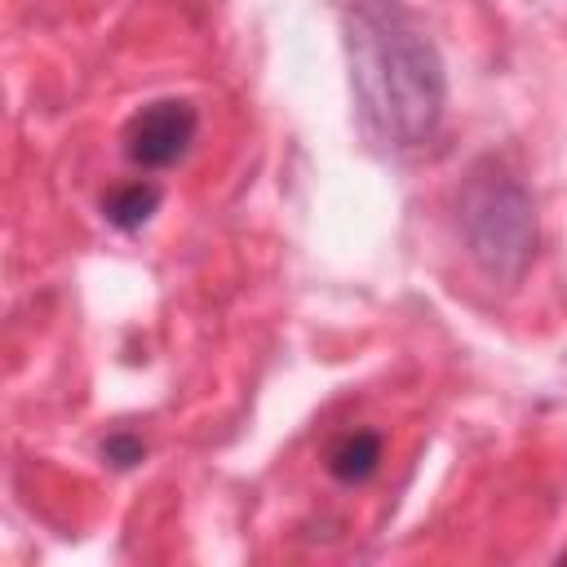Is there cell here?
<instances>
[{"label":"cell","instance_id":"5b68a950","mask_svg":"<svg viewBox=\"0 0 567 567\" xmlns=\"http://www.w3.org/2000/svg\"><path fill=\"white\" fill-rule=\"evenodd\" d=\"M159 208V186L155 182H120L102 195V217L115 226V230H137L155 217Z\"/></svg>","mask_w":567,"mask_h":567},{"label":"cell","instance_id":"7a4b0ae2","mask_svg":"<svg viewBox=\"0 0 567 567\" xmlns=\"http://www.w3.org/2000/svg\"><path fill=\"white\" fill-rule=\"evenodd\" d=\"M461 226L470 239V252L478 257V266L496 279H514L536 244V221H532V204L523 195V186L514 177H505L501 168L483 164L474 168V177L465 182L461 195Z\"/></svg>","mask_w":567,"mask_h":567},{"label":"cell","instance_id":"8992f818","mask_svg":"<svg viewBox=\"0 0 567 567\" xmlns=\"http://www.w3.org/2000/svg\"><path fill=\"white\" fill-rule=\"evenodd\" d=\"M102 456H111L115 465H133V461H142V443H137V439L115 434V439H106V443H102Z\"/></svg>","mask_w":567,"mask_h":567},{"label":"cell","instance_id":"277c9868","mask_svg":"<svg viewBox=\"0 0 567 567\" xmlns=\"http://www.w3.org/2000/svg\"><path fill=\"white\" fill-rule=\"evenodd\" d=\"M381 452H385V443H381L377 430H346V434L328 447V461H323V465H328V474H332L337 483L354 487V483H368V478L377 474Z\"/></svg>","mask_w":567,"mask_h":567},{"label":"cell","instance_id":"3957f363","mask_svg":"<svg viewBox=\"0 0 567 567\" xmlns=\"http://www.w3.org/2000/svg\"><path fill=\"white\" fill-rule=\"evenodd\" d=\"M195 128H199V115H195L190 102H182V97L146 102L124 124V155L137 168H168L190 151Z\"/></svg>","mask_w":567,"mask_h":567},{"label":"cell","instance_id":"6da1fadb","mask_svg":"<svg viewBox=\"0 0 567 567\" xmlns=\"http://www.w3.org/2000/svg\"><path fill=\"white\" fill-rule=\"evenodd\" d=\"M350 75L372 133L390 146H416L439 128L447 80L439 49L394 0H350Z\"/></svg>","mask_w":567,"mask_h":567}]
</instances>
